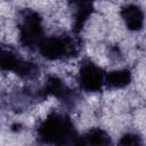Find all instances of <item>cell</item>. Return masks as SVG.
Returning <instances> with one entry per match:
<instances>
[{"instance_id": "cell-2", "label": "cell", "mask_w": 146, "mask_h": 146, "mask_svg": "<svg viewBox=\"0 0 146 146\" xmlns=\"http://www.w3.org/2000/svg\"><path fill=\"white\" fill-rule=\"evenodd\" d=\"M105 73L103 66L92 58H83L76 64L74 81L81 92L96 95L105 88Z\"/></svg>"}, {"instance_id": "cell-4", "label": "cell", "mask_w": 146, "mask_h": 146, "mask_svg": "<svg viewBox=\"0 0 146 146\" xmlns=\"http://www.w3.org/2000/svg\"><path fill=\"white\" fill-rule=\"evenodd\" d=\"M112 136L110 132L102 127H91L82 135L79 136L78 144H87V145H103L111 144Z\"/></svg>"}, {"instance_id": "cell-1", "label": "cell", "mask_w": 146, "mask_h": 146, "mask_svg": "<svg viewBox=\"0 0 146 146\" xmlns=\"http://www.w3.org/2000/svg\"><path fill=\"white\" fill-rule=\"evenodd\" d=\"M35 139L42 144H78L79 133L73 119L63 111L49 110L39 119L34 130Z\"/></svg>"}, {"instance_id": "cell-3", "label": "cell", "mask_w": 146, "mask_h": 146, "mask_svg": "<svg viewBox=\"0 0 146 146\" xmlns=\"http://www.w3.org/2000/svg\"><path fill=\"white\" fill-rule=\"evenodd\" d=\"M117 17L121 26L127 33L139 34L144 30V9L143 6L137 1H125L119 6Z\"/></svg>"}]
</instances>
